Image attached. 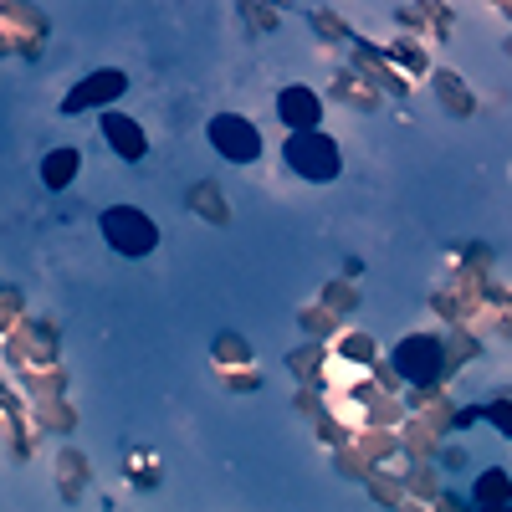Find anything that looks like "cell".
Returning a JSON list of instances; mask_svg holds the SVG:
<instances>
[{
	"mask_svg": "<svg viewBox=\"0 0 512 512\" xmlns=\"http://www.w3.org/2000/svg\"><path fill=\"white\" fill-rule=\"evenodd\" d=\"M282 159L297 169L303 180H338V169H344V159H338V144L328 134H318V128H297V134L287 139Z\"/></svg>",
	"mask_w": 512,
	"mask_h": 512,
	"instance_id": "cell-1",
	"label": "cell"
},
{
	"mask_svg": "<svg viewBox=\"0 0 512 512\" xmlns=\"http://www.w3.org/2000/svg\"><path fill=\"white\" fill-rule=\"evenodd\" d=\"M103 236H108V246L123 251V256H144V251L159 246L154 221L144 216V210H134V205H113V210H103Z\"/></svg>",
	"mask_w": 512,
	"mask_h": 512,
	"instance_id": "cell-2",
	"label": "cell"
},
{
	"mask_svg": "<svg viewBox=\"0 0 512 512\" xmlns=\"http://www.w3.org/2000/svg\"><path fill=\"white\" fill-rule=\"evenodd\" d=\"M210 144H216V154H226L236 164H251L256 154H262V134H256V123L241 118V113H216L210 118Z\"/></svg>",
	"mask_w": 512,
	"mask_h": 512,
	"instance_id": "cell-3",
	"label": "cell"
},
{
	"mask_svg": "<svg viewBox=\"0 0 512 512\" xmlns=\"http://www.w3.org/2000/svg\"><path fill=\"white\" fill-rule=\"evenodd\" d=\"M395 369H400L405 379H415V384H431V379L441 374V344H436L431 333L405 338V344L395 349Z\"/></svg>",
	"mask_w": 512,
	"mask_h": 512,
	"instance_id": "cell-4",
	"label": "cell"
},
{
	"mask_svg": "<svg viewBox=\"0 0 512 512\" xmlns=\"http://www.w3.org/2000/svg\"><path fill=\"white\" fill-rule=\"evenodd\" d=\"M123 88H128V77L108 67V72H93L88 82H82V88H72L62 108H67V113H82V108H98V103H108V98H118Z\"/></svg>",
	"mask_w": 512,
	"mask_h": 512,
	"instance_id": "cell-5",
	"label": "cell"
},
{
	"mask_svg": "<svg viewBox=\"0 0 512 512\" xmlns=\"http://www.w3.org/2000/svg\"><path fill=\"white\" fill-rule=\"evenodd\" d=\"M277 113H282L287 128H313L323 118V103H318L313 88H282L277 93Z\"/></svg>",
	"mask_w": 512,
	"mask_h": 512,
	"instance_id": "cell-6",
	"label": "cell"
},
{
	"mask_svg": "<svg viewBox=\"0 0 512 512\" xmlns=\"http://www.w3.org/2000/svg\"><path fill=\"white\" fill-rule=\"evenodd\" d=\"M103 139H108L118 154H128V159H144V149H149L144 128H139L134 118H123V113H108V118H103Z\"/></svg>",
	"mask_w": 512,
	"mask_h": 512,
	"instance_id": "cell-7",
	"label": "cell"
},
{
	"mask_svg": "<svg viewBox=\"0 0 512 512\" xmlns=\"http://www.w3.org/2000/svg\"><path fill=\"white\" fill-rule=\"evenodd\" d=\"M77 164H82L77 149H52L47 159H41V185H47V190H67L72 175H77Z\"/></svg>",
	"mask_w": 512,
	"mask_h": 512,
	"instance_id": "cell-8",
	"label": "cell"
},
{
	"mask_svg": "<svg viewBox=\"0 0 512 512\" xmlns=\"http://www.w3.org/2000/svg\"><path fill=\"white\" fill-rule=\"evenodd\" d=\"M190 200H195V210H210V216H216V221L226 216V210H221V195H216V190H205V185H200V190H195Z\"/></svg>",
	"mask_w": 512,
	"mask_h": 512,
	"instance_id": "cell-9",
	"label": "cell"
},
{
	"mask_svg": "<svg viewBox=\"0 0 512 512\" xmlns=\"http://www.w3.org/2000/svg\"><path fill=\"white\" fill-rule=\"evenodd\" d=\"M502 487H507V477H502V472H492V477H482L477 497H482V502H502Z\"/></svg>",
	"mask_w": 512,
	"mask_h": 512,
	"instance_id": "cell-10",
	"label": "cell"
}]
</instances>
